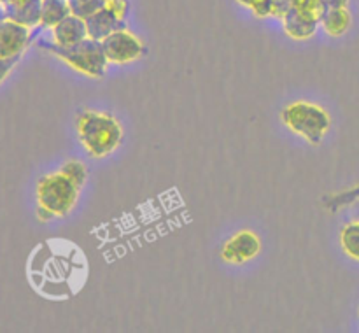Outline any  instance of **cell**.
Listing matches in <instances>:
<instances>
[{
    "instance_id": "cell-26",
    "label": "cell",
    "mask_w": 359,
    "mask_h": 333,
    "mask_svg": "<svg viewBox=\"0 0 359 333\" xmlns=\"http://www.w3.org/2000/svg\"><path fill=\"white\" fill-rule=\"evenodd\" d=\"M238 4H242L244 7H249V9H252V7L256 6V4L259 2V0H237Z\"/></svg>"
},
{
    "instance_id": "cell-7",
    "label": "cell",
    "mask_w": 359,
    "mask_h": 333,
    "mask_svg": "<svg viewBox=\"0 0 359 333\" xmlns=\"http://www.w3.org/2000/svg\"><path fill=\"white\" fill-rule=\"evenodd\" d=\"M259 249H262V240H259L258 235L251 230H242L224 242L221 256L226 263L242 265V263L256 258Z\"/></svg>"
},
{
    "instance_id": "cell-20",
    "label": "cell",
    "mask_w": 359,
    "mask_h": 333,
    "mask_svg": "<svg viewBox=\"0 0 359 333\" xmlns=\"http://www.w3.org/2000/svg\"><path fill=\"white\" fill-rule=\"evenodd\" d=\"M293 9V0H272V18L283 20Z\"/></svg>"
},
{
    "instance_id": "cell-18",
    "label": "cell",
    "mask_w": 359,
    "mask_h": 333,
    "mask_svg": "<svg viewBox=\"0 0 359 333\" xmlns=\"http://www.w3.org/2000/svg\"><path fill=\"white\" fill-rule=\"evenodd\" d=\"M293 7H297L305 16L318 20L319 23H321L323 16L326 13V6L323 0H293Z\"/></svg>"
},
{
    "instance_id": "cell-8",
    "label": "cell",
    "mask_w": 359,
    "mask_h": 333,
    "mask_svg": "<svg viewBox=\"0 0 359 333\" xmlns=\"http://www.w3.org/2000/svg\"><path fill=\"white\" fill-rule=\"evenodd\" d=\"M86 28H88V37L97 39V41H104L107 35L112 32L123 30L126 28V20H121L116 13H112L107 6L102 7L90 18H86Z\"/></svg>"
},
{
    "instance_id": "cell-25",
    "label": "cell",
    "mask_w": 359,
    "mask_h": 333,
    "mask_svg": "<svg viewBox=\"0 0 359 333\" xmlns=\"http://www.w3.org/2000/svg\"><path fill=\"white\" fill-rule=\"evenodd\" d=\"M30 2V0H0V4H2L4 7L6 6H21V4H27Z\"/></svg>"
},
{
    "instance_id": "cell-17",
    "label": "cell",
    "mask_w": 359,
    "mask_h": 333,
    "mask_svg": "<svg viewBox=\"0 0 359 333\" xmlns=\"http://www.w3.org/2000/svg\"><path fill=\"white\" fill-rule=\"evenodd\" d=\"M105 6V0H69L70 14L79 16L83 20L90 18L97 11H100Z\"/></svg>"
},
{
    "instance_id": "cell-12",
    "label": "cell",
    "mask_w": 359,
    "mask_h": 333,
    "mask_svg": "<svg viewBox=\"0 0 359 333\" xmlns=\"http://www.w3.org/2000/svg\"><path fill=\"white\" fill-rule=\"evenodd\" d=\"M321 25L328 35H332V37H340V35L346 34L351 27L349 9H347V7H342V9H326L325 16H323L321 20Z\"/></svg>"
},
{
    "instance_id": "cell-9",
    "label": "cell",
    "mask_w": 359,
    "mask_h": 333,
    "mask_svg": "<svg viewBox=\"0 0 359 333\" xmlns=\"http://www.w3.org/2000/svg\"><path fill=\"white\" fill-rule=\"evenodd\" d=\"M51 30L53 39L60 46H74L88 37L86 21L79 16H74V14H69L67 18H63Z\"/></svg>"
},
{
    "instance_id": "cell-24",
    "label": "cell",
    "mask_w": 359,
    "mask_h": 333,
    "mask_svg": "<svg viewBox=\"0 0 359 333\" xmlns=\"http://www.w3.org/2000/svg\"><path fill=\"white\" fill-rule=\"evenodd\" d=\"M37 216H39V219H41V221H49V219H53V217H55V214L49 212L48 209H44V207L39 205Z\"/></svg>"
},
{
    "instance_id": "cell-2",
    "label": "cell",
    "mask_w": 359,
    "mask_h": 333,
    "mask_svg": "<svg viewBox=\"0 0 359 333\" xmlns=\"http://www.w3.org/2000/svg\"><path fill=\"white\" fill-rule=\"evenodd\" d=\"M37 44L41 49L69 63L77 72L86 74L90 77H104L107 70L109 60L104 53L102 41H97V39L86 37L74 46H60L48 41H39Z\"/></svg>"
},
{
    "instance_id": "cell-16",
    "label": "cell",
    "mask_w": 359,
    "mask_h": 333,
    "mask_svg": "<svg viewBox=\"0 0 359 333\" xmlns=\"http://www.w3.org/2000/svg\"><path fill=\"white\" fill-rule=\"evenodd\" d=\"M62 174H65L77 188H83L86 184V179H88V168L83 161L79 160H69L67 163H63V167L60 168Z\"/></svg>"
},
{
    "instance_id": "cell-3",
    "label": "cell",
    "mask_w": 359,
    "mask_h": 333,
    "mask_svg": "<svg viewBox=\"0 0 359 333\" xmlns=\"http://www.w3.org/2000/svg\"><path fill=\"white\" fill-rule=\"evenodd\" d=\"M283 123L294 133L304 137L311 144H319L328 133L332 119L330 114L319 105L311 102H294L280 112Z\"/></svg>"
},
{
    "instance_id": "cell-5",
    "label": "cell",
    "mask_w": 359,
    "mask_h": 333,
    "mask_svg": "<svg viewBox=\"0 0 359 333\" xmlns=\"http://www.w3.org/2000/svg\"><path fill=\"white\" fill-rule=\"evenodd\" d=\"M109 63H130L146 55V46L128 28L112 32L102 41Z\"/></svg>"
},
{
    "instance_id": "cell-27",
    "label": "cell",
    "mask_w": 359,
    "mask_h": 333,
    "mask_svg": "<svg viewBox=\"0 0 359 333\" xmlns=\"http://www.w3.org/2000/svg\"><path fill=\"white\" fill-rule=\"evenodd\" d=\"M7 18V13H6V7L2 6V4H0V23H2L4 20H6Z\"/></svg>"
},
{
    "instance_id": "cell-10",
    "label": "cell",
    "mask_w": 359,
    "mask_h": 333,
    "mask_svg": "<svg viewBox=\"0 0 359 333\" xmlns=\"http://www.w3.org/2000/svg\"><path fill=\"white\" fill-rule=\"evenodd\" d=\"M280 21H283L284 32H286L291 39H297V41L311 39L319 27L318 20H312V18L305 16L304 13H300V11L297 9V7H293V9H291Z\"/></svg>"
},
{
    "instance_id": "cell-19",
    "label": "cell",
    "mask_w": 359,
    "mask_h": 333,
    "mask_svg": "<svg viewBox=\"0 0 359 333\" xmlns=\"http://www.w3.org/2000/svg\"><path fill=\"white\" fill-rule=\"evenodd\" d=\"M105 6L112 11V13L118 14L121 20H126L130 13V4L128 0H105Z\"/></svg>"
},
{
    "instance_id": "cell-22",
    "label": "cell",
    "mask_w": 359,
    "mask_h": 333,
    "mask_svg": "<svg viewBox=\"0 0 359 333\" xmlns=\"http://www.w3.org/2000/svg\"><path fill=\"white\" fill-rule=\"evenodd\" d=\"M18 62H20V58H9V60L0 58V83L9 76L11 70L18 65Z\"/></svg>"
},
{
    "instance_id": "cell-21",
    "label": "cell",
    "mask_w": 359,
    "mask_h": 333,
    "mask_svg": "<svg viewBox=\"0 0 359 333\" xmlns=\"http://www.w3.org/2000/svg\"><path fill=\"white\" fill-rule=\"evenodd\" d=\"M251 11L258 18H272V0H259Z\"/></svg>"
},
{
    "instance_id": "cell-14",
    "label": "cell",
    "mask_w": 359,
    "mask_h": 333,
    "mask_svg": "<svg viewBox=\"0 0 359 333\" xmlns=\"http://www.w3.org/2000/svg\"><path fill=\"white\" fill-rule=\"evenodd\" d=\"M358 200H359V184H356L351 189H346V191L323 196V205H325L330 212H337V210L344 209V207L351 205V203L358 202Z\"/></svg>"
},
{
    "instance_id": "cell-13",
    "label": "cell",
    "mask_w": 359,
    "mask_h": 333,
    "mask_svg": "<svg viewBox=\"0 0 359 333\" xmlns=\"http://www.w3.org/2000/svg\"><path fill=\"white\" fill-rule=\"evenodd\" d=\"M70 14L69 0H42L41 27L53 28Z\"/></svg>"
},
{
    "instance_id": "cell-23",
    "label": "cell",
    "mask_w": 359,
    "mask_h": 333,
    "mask_svg": "<svg viewBox=\"0 0 359 333\" xmlns=\"http://www.w3.org/2000/svg\"><path fill=\"white\" fill-rule=\"evenodd\" d=\"M326 9H342V7L349 6V0H323Z\"/></svg>"
},
{
    "instance_id": "cell-11",
    "label": "cell",
    "mask_w": 359,
    "mask_h": 333,
    "mask_svg": "<svg viewBox=\"0 0 359 333\" xmlns=\"http://www.w3.org/2000/svg\"><path fill=\"white\" fill-rule=\"evenodd\" d=\"M41 7L42 0H30L21 6H6V13L9 20L18 21L28 28H35L41 25Z\"/></svg>"
},
{
    "instance_id": "cell-15",
    "label": "cell",
    "mask_w": 359,
    "mask_h": 333,
    "mask_svg": "<svg viewBox=\"0 0 359 333\" xmlns=\"http://www.w3.org/2000/svg\"><path fill=\"white\" fill-rule=\"evenodd\" d=\"M340 244L344 252L359 261V221L346 224L340 231Z\"/></svg>"
},
{
    "instance_id": "cell-1",
    "label": "cell",
    "mask_w": 359,
    "mask_h": 333,
    "mask_svg": "<svg viewBox=\"0 0 359 333\" xmlns=\"http://www.w3.org/2000/svg\"><path fill=\"white\" fill-rule=\"evenodd\" d=\"M76 128L81 144L93 158H104L114 153L123 140L121 125L114 116L107 112H79Z\"/></svg>"
},
{
    "instance_id": "cell-6",
    "label": "cell",
    "mask_w": 359,
    "mask_h": 333,
    "mask_svg": "<svg viewBox=\"0 0 359 333\" xmlns=\"http://www.w3.org/2000/svg\"><path fill=\"white\" fill-rule=\"evenodd\" d=\"M32 39V28L6 18L0 23V58H21Z\"/></svg>"
},
{
    "instance_id": "cell-4",
    "label": "cell",
    "mask_w": 359,
    "mask_h": 333,
    "mask_svg": "<svg viewBox=\"0 0 359 333\" xmlns=\"http://www.w3.org/2000/svg\"><path fill=\"white\" fill-rule=\"evenodd\" d=\"M77 196L79 188L60 170L44 175L37 184L39 205L58 217L67 216L74 209Z\"/></svg>"
}]
</instances>
